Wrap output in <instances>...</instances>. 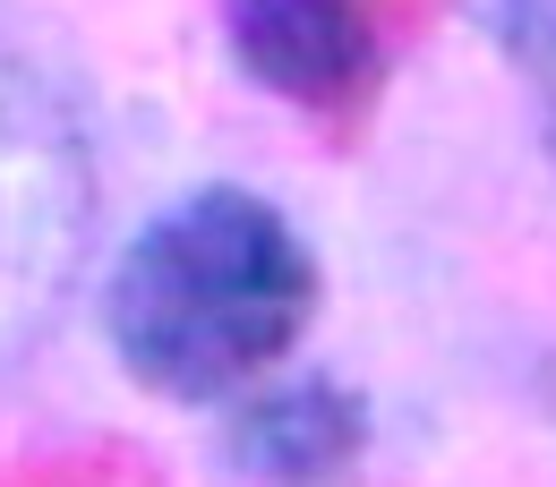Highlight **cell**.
<instances>
[{"label":"cell","instance_id":"obj_1","mask_svg":"<svg viewBox=\"0 0 556 487\" xmlns=\"http://www.w3.org/2000/svg\"><path fill=\"white\" fill-rule=\"evenodd\" d=\"M317 317V248L257 189H189L103 274V343L154 402H240Z\"/></svg>","mask_w":556,"mask_h":487},{"label":"cell","instance_id":"obj_2","mask_svg":"<svg viewBox=\"0 0 556 487\" xmlns=\"http://www.w3.org/2000/svg\"><path fill=\"white\" fill-rule=\"evenodd\" d=\"M94 248V145L70 94L0 52V376L61 325Z\"/></svg>","mask_w":556,"mask_h":487},{"label":"cell","instance_id":"obj_3","mask_svg":"<svg viewBox=\"0 0 556 487\" xmlns=\"http://www.w3.org/2000/svg\"><path fill=\"white\" fill-rule=\"evenodd\" d=\"M223 43L249 86L326 129L368 120L394 77L386 0H223Z\"/></svg>","mask_w":556,"mask_h":487},{"label":"cell","instance_id":"obj_4","mask_svg":"<svg viewBox=\"0 0 556 487\" xmlns=\"http://www.w3.org/2000/svg\"><path fill=\"white\" fill-rule=\"evenodd\" d=\"M368 453V402L343 376H266L223 419V462L249 487H334Z\"/></svg>","mask_w":556,"mask_h":487},{"label":"cell","instance_id":"obj_5","mask_svg":"<svg viewBox=\"0 0 556 487\" xmlns=\"http://www.w3.org/2000/svg\"><path fill=\"white\" fill-rule=\"evenodd\" d=\"M496 43H505V69L522 77L540 145L556 163V0H496Z\"/></svg>","mask_w":556,"mask_h":487}]
</instances>
